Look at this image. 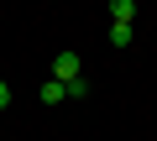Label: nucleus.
I'll list each match as a JSON object with an SVG mask.
<instances>
[{"label": "nucleus", "mask_w": 157, "mask_h": 141, "mask_svg": "<svg viewBox=\"0 0 157 141\" xmlns=\"http://www.w3.org/2000/svg\"><path fill=\"white\" fill-rule=\"evenodd\" d=\"M110 21L131 26V21H136V0H110Z\"/></svg>", "instance_id": "f03ea898"}, {"label": "nucleus", "mask_w": 157, "mask_h": 141, "mask_svg": "<svg viewBox=\"0 0 157 141\" xmlns=\"http://www.w3.org/2000/svg\"><path fill=\"white\" fill-rule=\"evenodd\" d=\"M52 79H58V84H73V79H84V58H78L73 47H63V52L52 58Z\"/></svg>", "instance_id": "f257e3e1"}, {"label": "nucleus", "mask_w": 157, "mask_h": 141, "mask_svg": "<svg viewBox=\"0 0 157 141\" xmlns=\"http://www.w3.org/2000/svg\"><path fill=\"white\" fill-rule=\"evenodd\" d=\"M6 105H11V84L0 79V110H6Z\"/></svg>", "instance_id": "39448f33"}, {"label": "nucleus", "mask_w": 157, "mask_h": 141, "mask_svg": "<svg viewBox=\"0 0 157 141\" xmlns=\"http://www.w3.org/2000/svg\"><path fill=\"white\" fill-rule=\"evenodd\" d=\"M110 42H115V47H131V26H121V21H110Z\"/></svg>", "instance_id": "20e7f679"}, {"label": "nucleus", "mask_w": 157, "mask_h": 141, "mask_svg": "<svg viewBox=\"0 0 157 141\" xmlns=\"http://www.w3.org/2000/svg\"><path fill=\"white\" fill-rule=\"evenodd\" d=\"M63 99H68V89H63L58 79H47V84H42V105H63Z\"/></svg>", "instance_id": "7ed1b4c3"}]
</instances>
